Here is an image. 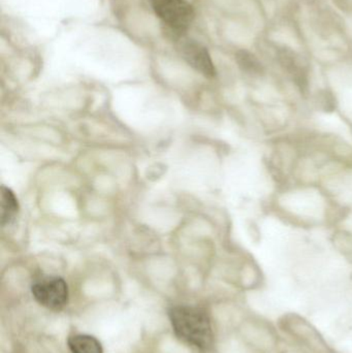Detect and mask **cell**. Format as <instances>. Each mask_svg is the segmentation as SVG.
<instances>
[{
    "label": "cell",
    "mask_w": 352,
    "mask_h": 353,
    "mask_svg": "<svg viewBox=\"0 0 352 353\" xmlns=\"http://www.w3.org/2000/svg\"><path fill=\"white\" fill-rule=\"evenodd\" d=\"M169 321L177 337L198 350L212 345L213 333L208 314L192 306H176L169 311Z\"/></svg>",
    "instance_id": "6da1fadb"
},
{
    "label": "cell",
    "mask_w": 352,
    "mask_h": 353,
    "mask_svg": "<svg viewBox=\"0 0 352 353\" xmlns=\"http://www.w3.org/2000/svg\"><path fill=\"white\" fill-rule=\"evenodd\" d=\"M153 10L163 24L181 37L194 18V10L186 0H151Z\"/></svg>",
    "instance_id": "7a4b0ae2"
},
{
    "label": "cell",
    "mask_w": 352,
    "mask_h": 353,
    "mask_svg": "<svg viewBox=\"0 0 352 353\" xmlns=\"http://www.w3.org/2000/svg\"><path fill=\"white\" fill-rule=\"evenodd\" d=\"M31 292L39 305L54 311L64 308L70 296L68 283L57 276H43L35 280Z\"/></svg>",
    "instance_id": "3957f363"
},
{
    "label": "cell",
    "mask_w": 352,
    "mask_h": 353,
    "mask_svg": "<svg viewBox=\"0 0 352 353\" xmlns=\"http://www.w3.org/2000/svg\"><path fill=\"white\" fill-rule=\"evenodd\" d=\"M180 49L184 59L198 72H202L208 78H213L216 74V70L208 50L203 47L200 43L187 39L182 41Z\"/></svg>",
    "instance_id": "277c9868"
},
{
    "label": "cell",
    "mask_w": 352,
    "mask_h": 353,
    "mask_svg": "<svg viewBox=\"0 0 352 353\" xmlns=\"http://www.w3.org/2000/svg\"><path fill=\"white\" fill-rule=\"evenodd\" d=\"M278 59L281 65L293 77L298 86L301 89L307 88V74L301 62L296 57L295 52L283 48L278 51Z\"/></svg>",
    "instance_id": "5b68a950"
},
{
    "label": "cell",
    "mask_w": 352,
    "mask_h": 353,
    "mask_svg": "<svg viewBox=\"0 0 352 353\" xmlns=\"http://www.w3.org/2000/svg\"><path fill=\"white\" fill-rule=\"evenodd\" d=\"M19 212L18 199L8 187H1V225H10L16 219Z\"/></svg>",
    "instance_id": "8992f818"
},
{
    "label": "cell",
    "mask_w": 352,
    "mask_h": 353,
    "mask_svg": "<svg viewBox=\"0 0 352 353\" xmlns=\"http://www.w3.org/2000/svg\"><path fill=\"white\" fill-rule=\"evenodd\" d=\"M68 345L72 353H103L101 342L92 336H72L68 338Z\"/></svg>",
    "instance_id": "52a82bcc"
},
{
    "label": "cell",
    "mask_w": 352,
    "mask_h": 353,
    "mask_svg": "<svg viewBox=\"0 0 352 353\" xmlns=\"http://www.w3.org/2000/svg\"><path fill=\"white\" fill-rule=\"evenodd\" d=\"M237 60L242 70L249 72V74H262V70H264L262 63L258 61V58L250 54L249 52H238Z\"/></svg>",
    "instance_id": "ba28073f"
},
{
    "label": "cell",
    "mask_w": 352,
    "mask_h": 353,
    "mask_svg": "<svg viewBox=\"0 0 352 353\" xmlns=\"http://www.w3.org/2000/svg\"><path fill=\"white\" fill-rule=\"evenodd\" d=\"M320 103L322 105V110L324 112H332L333 110L336 107L335 103V99L331 93L324 92L322 94V99H320Z\"/></svg>",
    "instance_id": "9c48e42d"
}]
</instances>
